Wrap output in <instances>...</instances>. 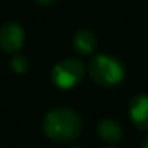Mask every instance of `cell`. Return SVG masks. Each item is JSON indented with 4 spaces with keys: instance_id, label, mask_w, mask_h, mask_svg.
<instances>
[{
    "instance_id": "obj_1",
    "label": "cell",
    "mask_w": 148,
    "mask_h": 148,
    "mask_svg": "<svg viewBox=\"0 0 148 148\" xmlns=\"http://www.w3.org/2000/svg\"><path fill=\"white\" fill-rule=\"evenodd\" d=\"M42 129L45 135L54 141L70 142L82 134L83 121L76 110L65 106H60L49 110L45 115Z\"/></svg>"
},
{
    "instance_id": "obj_2",
    "label": "cell",
    "mask_w": 148,
    "mask_h": 148,
    "mask_svg": "<svg viewBox=\"0 0 148 148\" xmlns=\"http://www.w3.org/2000/svg\"><path fill=\"white\" fill-rule=\"evenodd\" d=\"M89 73L93 82L103 87L119 84L125 77V68L119 60L110 55H96L89 62Z\"/></svg>"
},
{
    "instance_id": "obj_3",
    "label": "cell",
    "mask_w": 148,
    "mask_h": 148,
    "mask_svg": "<svg viewBox=\"0 0 148 148\" xmlns=\"http://www.w3.org/2000/svg\"><path fill=\"white\" fill-rule=\"evenodd\" d=\"M84 76V65L77 58H64L52 70V82L60 89H70L82 82Z\"/></svg>"
},
{
    "instance_id": "obj_4",
    "label": "cell",
    "mask_w": 148,
    "mask_h": 148,
    "mask_svg": "<svg viewBox=\"0 0 148 148\" xmlns=\"http://www.w3.org/2000/svg\"><path fill=\"white\" fill-rule=\"evenodd\" d=\"M25 41L23 28L16 22L5 23L0 28V49L8 54H16Z\"/></svg>"
},
{
    "instance_id": "obj_5",
    "label": "cell",
    "mask_w": 148,
    "mask_h": 148,
    "mask_svg": "<svg viewBox=\"0 0 148 148\" xmlns=\"http://www.w3.org/2000/svg\"><path fill=\"white\" fill-rule=\"evenodd\" d=\"M129 116L141 131H148V96L136 95L129 103Z\"/></svg>"
},
{
    "instance_id": "obj_6",
    "label": "cell",
    "mask_w": 148,
    "mask_h": 148,
    "mask_svg": "<svg viewBox=\"0 0 148 148\" xmlns=\"http://www.w3.org/2000/svg\"><path fill=\"white\" fill-rule=\"evenodd\" d=\"M73 45L79 54L89 55L96 48V36L89 29H80L73 36Z\"/></svg>"
},
{
    "instance_id": "obj_7",
    "label": "cell",
    "mask_w": 148,
    "mask_h": 148,
    "mask_svg": "<svg viewBox=\"0 0 148 148\" xmlns=\"http://www.w3.org/2000/svg\"><path fill=\"white\" fill-rule=\"evenodd\" d=\"M97 134L99 136L106 141V142H110V144H115V142H119L122 139V128L121 125L113 121V119H103L99 122L97 125Z\"/></svg>"
},
{
    "instance_id": "obj_8",
    "label": "cell",
    "mask_w": 148,
    "mask_h": 148,
    "mask_svg": "<svg viewBox=\"0 0 148 148\" xmlns=\"http://www.w3.org/2000/svg\"><path fill=\"white\" fill-rule=\"evenodd\" d=\"M10 67H12V70H13L15 73H18V74H25V73L29 70V61H28V58L23 57V55H16V57L12 58Z\"/></svg>"
},
{
    "instance_id": "obj_9",
    "label": "cell",
    "mask_w": 148,
    "mask_h": 148,
    "mask_svg": "<svg viewBox=\"0 0 148 148\" xmlns=\"http://www.w3.org/2000/svg\"><path fill=\"white\" fill-rule=\"evenodd\" d=\"M141 148H148V136L142 141V144H141Z\"/></svg>"
},
{
    "instance_id": "obj_10",
    "label": "cell",
    "mask_w": 148,
    "mask_h": 148,
    "mask_svg": "<svg viewBox=\"0 0 148 148\" xmlns=\"http://www.w3.org/2000/svg\"><path fill=\"white\" fill-rule=\"evenodd\" d=\"M38 2H39L41 5H49V3L54 2V0H38Z\"/></svg>"
},
{
    "instance_id": "obj_11",
    "label": "cell",
    "mask_w": 148,
    "mask_h": 148,
    "mask_svg": "<svg viewBox=\"0 0 148 148\" xmlns=\"http://www.w3.org/2000/svg\"><path fill=\"white\" fill-rule=\"evenodd\" d=\"M70 148H80V147H70Z\"/></svg>"
},
{
    "instance_id": "obj_12",
    "label": "cell",
    "mask_w": 148,
    "mask_h": 148,
    "mask_svg": "<svg viewBox=\"0 0 148 148\" xmlns=\"http://www.w3.org/2000/svg\"><path fill=\"white\" fill-rule=\"evenodd\" d=\"M105 148H113V147H105Z\"/></svg>"
}]
</instances>
